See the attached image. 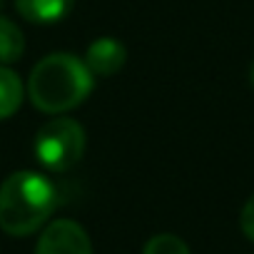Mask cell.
<instances>
[{
    "label": "cell",
    "instance_id": "cell-6",
    "mask_svg": "<svg viewBox=\"0 0 254 254\" xmlns=\"http://www.w3.org/2000/svg\"><path fill=\"white\" fill-rule=\"evenodd\" d=\"M15 8L28 23L53 25L70 15L75 0H15Z\"/></svg>",
    "mask_w": 254,
    "mask_h": 254
},
{
    "label": "cell",
    "instance_id": "cell-9",
    "mask_svg": "<svg viewBox=\"0 0 254 254\" xmlns=\"http://www.w3.org/2000/svg\"><path fill=\"white\" fill-rule=\"evenodd\" d=\"M142 254H190V247L175 234H155Z\"/></svg>",
    "mask_w": 254,
    "mask_h": 254
},
{
    "label": "cell",
    "instance_id": "cell-4",
    "mask_svg": "<svg viewBox=\"0 0 254 254\" xmlns=\"http://www.w3.org/2000/svg\"><path fill=\"white\" fill-rule=\"evenodd\" d=\"M35 254H92V244L77 222L55 219L43 229Z\"/></svg>",
    "mask_w": 254,
    "mask_h": 254
},
{
    "label": "cell",
    "instance_id": "cell-2",
    "mask_svg": "<svg viewBox=\"0 0 254 254\" xmlns=\"http://www.w3.org/2000/svg\"><path fill=\"white\" fill-rule=\"evenodd\" d=\"M58 207V190L55 185L30 170L13 172L0 185V229L25 237L38 232Z\"/></svg>",
    "mask_w": 254,
    "mask_h": 254
},
{
    "label": "cell",
    "instance_id": "cell-1",
    "mask_svg": "<svg viewBox=\"0 0 254 254\" xmlns=\"http://www.w3.org/2000/svg\"><path fill=\"white\" fill-rule=\"evenodd\" d=\"M95 85V75L72 53L45 55L28 77V97L45 115H63L82 105Z\"/></svg>",
    "mask_w": 254,
    "mask_h": 254
},
{
    "label": "cell",
    "instance_id": "cell-3",
    "mask_svg": "<svg viewBox=\"0 0 254 254\" xmlns=\"http://www.w3.org/2000/svg\"><path fill=\"white\" fill-rule=\"evenodd\" d=\"M85 155V127L72 117H50L35 135V160L50 172L72 170Z\"/></svg>",
    "mask_w": 254,
    "mask_h": 254
},
{
    "label": "cell",
    "instance_id": "cell-10",
    "mask_svg": "<svg viewBox=\"0 0 254 254\" xmlns=\"http://www.w3.org/2000/svg\"><path fill=\"white\" fill-rule=\"evenodd\" d=\"M239 227H242L244 237L254 242V194H252V197L244 202V207H242V214H239Z\"/></svg>",
    "mask_w": 254,
    "mask_h": 254
},
{
    "label": "cell",
    "instance_id": "cell-11",
    "mask_svg": "<svg viewBox=\"0 0 254 254\" xmlns=\"http://www.w3.org/2000/svg\"><path fill=\"white\" fill-rule=\"evenodd\" d=\"M249 82L254 85V63H252V67H249Z\"/></svg>",
    "mask_w": 254,
    "mask_h": 254
},
{
    "label": "cell",
    "instance_id": "cell-5",
    "mask_svg": "<svg viewBox=\"0 0 254 254\" xmlns=\"http://www.w3.org/2000/svg\"><path fill=\"white\" fill-rule=\"evenodd\" d=\"M125 60H127V50L115 38H97L95 43H90L85 53V65L95 77H112L115 72L122 70Z\"/></svg>",
    "mask_w": 254,
    "mask_h": 254
},
{
    "label": "cell",
    "instance_id": "cell-12",
    "mask_svg": "<svg viewBox=\"0 0 254 254\" xmlns=\"http://www.w3.org/2000/svg\"><path fill=\"white\" fill-rule=\"evenodd\" d=\"M0 5H3V0H0Z\"/></svg>",
    "mask_w": 254,
    "mask_h": 254
},
{
    "label": "cell",
    "instance_id": "cell-7",
    "mask_svg": "<svg viewBox=\"0 0 254 254\" xmlns=\"http://www.w3.org/2000/svg\"><path fill=\"white\" fill-rule=\"evenodd\" d=\"M23 97H25V87L18 72H13L8 65H0V120L13 117L20 110Z\"/></svg>",
    "mask_w": 254,
    "mask_h": 254
},
{
    "label": "cell",
    "instance_id": "cell-8",
    "mask_svg": "<svg viewBox=\"0 0 254 254\" xmlns=\"http://www.w3.org/2000/svg\"><path fill=\"white\" fill-rule=\"evenodd\" d=\"M25 53L23 30L5 15H0V65H13Z\"/></svg>",
    "mask_w": 254,
    "mask_h": 254
}]
</instances>
